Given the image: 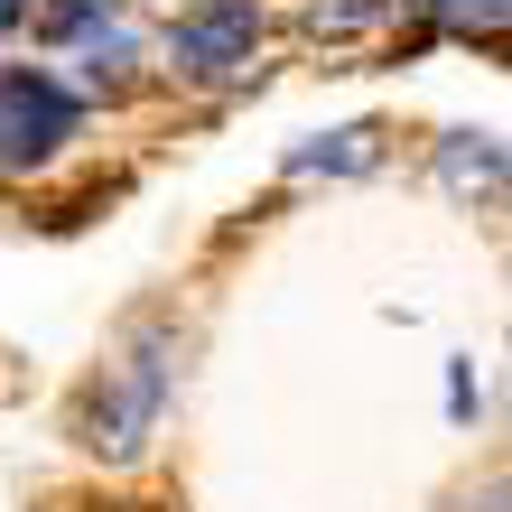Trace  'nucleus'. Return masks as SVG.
I'll use <instances>...</instances> for the list:
<instances>
[{"mask_svg": "<svg viewBox=\"0 0 512 512\" xmlns=\"http://www.w3.org/2000/svg\"><path fill=\"white\" fill-rule=\"evenodd\" d=\"M382 122H345V131H317L289 149V177H373L382 168Z\"/></svg>", "mask_w": 512, "mask_h": 512, "instance_id": "obj_5", "label": "nucleus"}, {"mask_svg": "<svg viewBox=\"0 0 512 512\" xmlns=\"http://www.w3.org/2000/svg\"><path fill=\"white\" fill-rule=\"evenodd\" d=\"M177 336L168 326H140V336L112 354V364L75 391V410H66V438L84 447V457H103V466H131L149 429H159V410H168V391H177Z\"/></svg>", "mask_w": 512, "mask_h": 512, "instance_id": "obj_1", "label": "nucleus"}, {"mask_svg": "<svg viewBox=\"0 0 512 512\" xmlns=\"http://www.w3.org/2000/svg\"><path fill=\"white\" fill-rule=\"evenodd\" d=\"M475 410H485V382H475V354H457V364H447V419L466 429Z\"/></svg>", "mask_w": 512, "mask_h": 512, "instance_id": "obj_7", "label": "nucleus"}, {"mask_svg": "<svg viewBox=\"0 0 512 512\" xmlns=\"http://www.w3.org/2000/svg\"><path fill=\"white\" fill-rule=\"evenodd\" d=\"M391 19V0H308V38L326 47H345V38H364V28Z\"/></svg>", "mask_w": 512, "mask_h": 512, "instance_id": "obj_6", "label": "nucleus"}, {"mask_svg": "<svg viewBox=\"0 0 512 512\" xmlns=\"http://www.w3.org/2000/svg\"><path fill=\"white\" fill-rule=\"evenodd\" d=\"M131 512H168V503H131Z\"/></svg>", "mask_w": 512, "mask_h": 512, "instance_id": "obj_8", "label": "nucleus"}, {"mask_svg": "<svg viewBox=\"0 0 512 512\" xmlns=\"http://www.w3.org/2000/svg\"><path fill=\"white\" fill-rule=\"evenodd\" d=\"M438 196H457V205H494L503 196V131H438Z\"/></svg>", "mask_w": 512, "mask_h": 512, "instance_id": "obj_4", "label": "nucleus"}, {"mask_svg": "<svg viewBox=\"0 0 512 512\" xmlns=\"http://www.w3.org/2000/svg\"><path fill=\"white\" fill-rule=\"evenodd\" d=\"M84 131V94L47 66H0V177H38Z\"/></svg>", "mask_w": 512, "mask_h": 512, "instance_id": "obj_3", "label": "nucleus"}, {"mask_svg": "<svg viewBox=\"0 0 512 512\" xmlns=\"http://www.w3.org/2000/svg\"><path fill=\"white\" fill-rule=\"evenodd\" d=\"M261 28H270L261 0H187L177 28L159 38L168 84H224V94H233V84H261V66H252Z\"/></svg>", "mask_w": 512, "mask_h": 512, "instance_id": "obj_2", "label": "nucleus"}]
</instances>
